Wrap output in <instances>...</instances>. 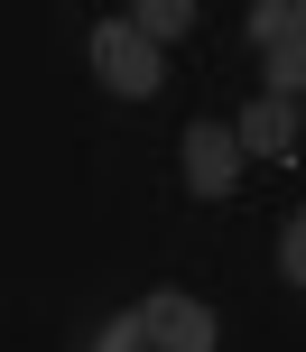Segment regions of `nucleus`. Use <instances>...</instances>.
<instances>
[{"mask_svg": "<svg viewBox=\"0 0 306 352\" xmlns=\"http://www.w3.org/2000/svg\"><path fill=\"white\" fill-rule=\"evenodd\" d=\"M93 352H149V324L140 316H111L102 334H93Z\"/></svg>", "mask_w": 306, "mask_h": 352, "instance_id": "6e6552de", "label": "nucleus"}, {"mask_svg": "<svg viewBox=\"0 0 306 352\" xmlns=\"http://www.w3.org/2000/svg\"><path fill=\"white\" fill-rule=\"evenodd\" d=\"M93 74H102L111 93H130V102H149V93L167 84V56H158V37H140L130 19H102V28H93Z\"/></svg>", "mask_w": 306, "mask_h": 352, "instance_id": "f257e3e1", "label": "nucleus"}, {"mask_svg": "<svg viewBox=\"0 0 306 352\" xmlns=\"http://www.w3.org/2000/svg\"><path fill=\"white\" fill-rule=\"evenodd\" d=\"M186 186H195L204 204H223V195L241 186V130H223V121H186Z\"/></svg>", "mask_w": 306, "mask_h": 352, "instance_id": "f03ea898", "label": "nucleus"}, {"mask_svg": "<svg viewBox=\"0 0 306 352\" xmlns=\"http://www.w3.org/2000/svg\"><path fill=\"white\" fill-rule=\"evenodd\" d=\"M251 37H260V56L306 37V0H251Z\"/></svg>", "mask_w": 306, "mask_h": 352, "instance_id": "39448f33", "label": "nucleus"}, {"mask_svg": "<svg viewBox=\"0 0 306 352\" xmlns=\"http://www.w3.org/2000/svg\"><path fill=\"white\" fill-rule=\"evenodd\" d=\"M121 19H130L140 37H158V47H167V37L195 28V0H140V10H121Z\"/></svg>", "mask_w": 306, "mask_h": 352, "instance_id": "423d86ee", "label": "nucleus"}, {"mask_svg": "<svg viewBox=\"0 0 306 352\" xmlns=\"http://www.w3.org/2000/svg\"><path fill=\"white\" fill-rule=\"evenodd\" d=\"M232 130H241V148H260V158H288V148H297V111L278 102V93H260Z\"/></svg>", "mask_w": 306, "mask_h": 352, "instance_id": "20e7f679", "label": "nucleus"}, {"mask_svg": "<svg viewBox=\"0 0 306 352\" xmlns=\"http://www.w3.org/2000/svg\"><path fill=\"white\" fill-rule=\"evenodd\" d=\"M140 324H149V352H214V306L186 287H158L140 306Z\"/></svg>", "mask_w": 306, "mask_h": 352, "instance_id": "7ed1b4c3", "label": "nucleus"}, {"mask_svg": "<svg viewBox=\"0 0 306 352\" xmlns=\"http://www.w3.org/2000/svg\"><path fill=\"white\" fill-rule=\"evenodd\" d=\"M278 269H288V287H306V204L288 213V232H278Z\"/></svg>", "mask_w": 306, "mask_h": 352, "instance_id": "0eeeda50", "label": "nucleus"}]
</instances>
